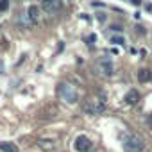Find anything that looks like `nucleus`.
Here are the masks:
<instances>
[{
  "label": "nucleus",
  "instance_id": "nucleus-9",
  "mask_svg": "<svg viewBox=\"0 0 152 152\" xmlns=\"http://www.w3.org/2000/svg\"><path fill=\"white\" fill-rule=\"evenodd\" d=\"M0 150L2 152H18V147L11 141H0Z\"/></svg>",
  "mask_w": 152,
  "mask_h": 152
},
{
  "label": "nucleus",
  "instance_id": "nucleus-10",
  "mask_svg": "<svg viewBox=\"0 0 152 152\" xmlns=\"http://www.w3.org/2000/svg\"><path fill=\"white\" fill-rule=\"evenodd\" d=\"M27 15H29L31 23H36V22H38V18H39V9H38V6H31Z\"/></svg>",
  "mask_w": 152,
  "mask_h": 152
},
{
  "label": "nucleus",
  "instance_id": "nucleus-12",
  "mask_svg": "<svg viewBox=\"0 0 152 152\" xmlns=\"http://www.w3.org/2000/svg\"><path fill=\"white\" fill-rule=\"evenodd\" d=\"M111 43H116V45H124V38H122V36H113V38H111Z\"/></svg>",
  "mask_w": 152,
  "mask_h": 152
},
{
  "label": "nucleus",
  "instance_id": "nucleus-2",
  "mask_svg": "<svg viewBox=\"0 0 152 152\" xmlns=\"http://www.w3.org/2000/svg\"><path fill=\"white\" fill-rule=\"evenodd\" d=\"M143 147H145L143 140L140 136H136V134H129V136L124 138V148L127 152H141Z\"/></svg>",
  "mask_w": 152,
  "mask_h": 152
},
{
  "label": "nucleus",
  "instance_id": "nucleus-11",
  "mask_svg": "<svg viewBox=\"0 0 152 152\" xmlns=\"http://www.w3.org/2000/svg\"><path fill=\"white\" fill-rule=\"evenodd\" d=\"M38 145H39L41 148H45V150H52V148L56 147L54 140H39V141H38Z\"/></svg>",
  "mask_w": 152,
  "mask_h": 152
},
{
  "label": "nucleus",
  "instance_id": "nucleus-1",
  "mask_svg": "<svg viewBox=\"0 0 152 152\" xmlns=\"http://www.w3.org/2000/svg\"><path fill=\"white\" fill-rule=\"evenodd\" d=\"M57 93H59V97L64 100V102H68V104H75L77 102V91H75V88L72 86V84H68V83H61L59 86H57Z\"/></svg>",
  "mask_w": 152,
  "mask_h": 152
},
{
  "label": "nucleus",
  "instance_id": "nucleus-4",
  "mask_svg": "<svg viewBox=\"0 0 152 152\" xmlns=\"http://www.w3.org/2000/svg\"><path fill=\"white\" fill-rule=\"evenodd\" d=\"M84 111H88L90 115H99L100 111H104V100H90L84 106Z\"/></svg>",
  "mask_w": 152,
  "mask_h": 152
},
{
  "label": "nucleus",
  "instance_id": "nucleus-5",
  "mask_svg": "<svg viewBox=\"0 0 152 152\" xmlns=\"http://www.w3.org/2000/svg\"><path fill=\"white\" fill-rule=\"evenodd\" d=\"M63 7V0H43V9L47 13H57Z\"/></svg>",
  "mask_w": 152,
  "mask_h": 152
},
{
  "label": "nucleus",
  "instance_id": "nucleus-13",
  "mask_svg": "<svg viewBox=\"0 0 152 152\" xmlns=\"http://www.w3.org/2000/svg\"><path fill=\"white\" fill-rule=\"evenodd\" d=\"M9 6V0H2V2H0V11H2V9H6Z\"/></svg>",
  "mask_w": 152,
  "mask_h": 152
},
{
  "label": "nucleus",
  "instance_id": "nucleus-15",
  "mask_svg": "<svg viewBox=\"0 0 152 152\" xmlns=\"http://www.w3.org/2000/svg\"><path fill=\"white\" fill-rule=\"evenodd\" d=\"M0 73H4V64H2V61H0Z\"/></svg>",
  "mask_w": 152,
  "mask_h": 152
},
{
  "label": "nucleus",
  "instance_id": "nucleus-7",
  "mask_svg": "<svg viewBox=\"0 0 152 152\" xmlns=\"http://www.w3.org/2000/svg\"><path fill=\"white\" fill-rule=\"evenodd\" d=\"M138 100H140V93H138L136 90H131V91H127V95H125V104H129V106H134V104H138Z\"/></svg>",
  "mask_w": 152,
  "mask_h": 152
},
{
  "label": "nucleus",
  "instance_id": "nucleus-8",
  "mask_svg": "<svg viewBox=\"0 0 152 152\" xmlns=\"http://www.w3.org/2000/svg\"><path fill=\"white\" fill-rule=\"evenodd\" d=\"M152 79V72L148 70V68H141L140 72H138V81L140 83H148Z\"/></svg>",
  "mask_w": 152,
  "mask_h": 152
},
{
  "label": "nucleus",
  "instance_id": "nucleus-6",
  "mask_svg": "<svg viewBox=\"0 0 152 152\" xmlns=\"http://www.w3.org/2000/svg\"><path fill=\"white\" fill-rule=\"evenodd\" d=\"M99 66H100V70H102V73L106 75V77H111V75H113V72H115V68H113V63H111L109 59H100Z\"/></svg>",
  "mask_w": 152,
  "mask_h": 152
},
{
  "label": "nucleus",
  "instance_id": "nucleus-14",
  "mask_svg": "<svg viewBox=\"0 0 152 152\" xmlns=\"http://www.w3.org/2000/svg\"><path fill=\"white\" fill-rule=\"evenodd\" d=\"M131 2H132L134 6H140V4H141V0H131Z\"/></svg>",
  "mask_w": 152,
  "mask_h": 152
},
{
  "label": "nucleus",
  "instance_id": "nucleus-3",
  "mask_svg": "<svg viewBox=\"0 0 152 152\" xmlns=\"http://www.w3.org/2000/svg\"><path fill=\"white\" fill-rule=\"evenodd\" d=\"M73 147H75V150H77V152H88V150L91 148V140H90L88 136L81 134V136H77V138H75V143H73Z\"/></svg>",
  "mask_w": 152,
  "mask_h": 152
}]
</instances>
